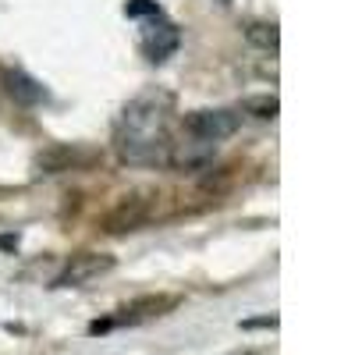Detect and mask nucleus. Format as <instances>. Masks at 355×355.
<instances>
[{
	"label": "nucleus",
	"mask_w": 355,
	"mask_h": 355,
	"mask_svg": "<svg viewBox=\"0 0 355 355\" xmlns=\"http://www.w3.org/2000/svg\"><path fill=\"white\" fill-rule=\"evenodd\" d=\"M171 114L174 96L167 89H146L117 117L114 146L117 157L135 167H167L171 153Z\"/></svg>",
	"instance_id": "f257e3e1"
},
{
	"label": "nucleus",
	"mask_w": 355,
	"mask_h": 355,
	"mask_svg": "<svg viewBox=\"0 0 355 355\" xmlns=\"http://www.w3.org/2000/svg\"><path fill=\"white\" fill-rule=\"evenodd\" d=\"M242 128L239 110H192L185 117V135L202 139V142H220Z\"/></svg>",
	"instance_id": "f03ea898"
},
{
	"label": "nucleus",
	"mask_w": 355,
	"mask_h": 355,
	"mask_svg": "<svg viewBox=\"0 0 355 355\" xmlns=\"http://www.w3.org/2000/svg\"><path fill=\"white\" fill-rule=\"evenodd\" d=\"M214 153H217V142H202V139L185 135V142H171L167 164H171V167H178L182 174H185V171H189V174H196V171H202V167H210Z\"/></svg>",
	"instance_id": "7ed1b4c3"
},
{
	"label": "nucleus",
	"mask_w": 355,
	"mask_h": 355,
	"mask_svg": "<svg viewBox=\"0 0 355 355\" xmlns=\"http://www.w3.org/2000/svg\"><path fill=\"white\" fill-rule=\"evenodd\" d=\"M114 266V256H103V252H82L75 256L68 266H64V274L53 281V288H78V284H89L93 277L107 274Z\"/></svg>",
	"instance_id": "20e7f679"
},
{
	"label": "nucleus",
	"mask_w": 355,
	"mask_h": 355,
	"mask_svg": "<svg viewBox=\"0 0 355 355\" xmlns=\"http://www.w3.org/2000/svg\"><path fill=\"white\" fill-rule=\"evenodd\" d=\"M178 43H182V36H178V28H174L171 21H164L160 15H157V21H150V25L142 28V40H139L142 53L150 57L153 64L167 61V57L178 50Z\"/></svg>",
	"instance_id": "39448f33"
},
{
	"label": "nucleus",
	"mask_w": 355,
	"mask_h": 355,
	"mask_svg": "<svg viewBox=\"0 0 355 355\" xmlns=\"http://www.w3.org/2000/svg\"><path fill=\"white\" fill-rule=\"evenodd\" d=\"M150 199L153 196H125L121 202L114 206V210L107 214L103 227L110 234H121V231H135L146 217H150Z\"/></svg>",
	"instance_id": "423d86ee"
},
{
	"label": "nucleus",
	"mask_w": 355,
	"mask_h": 355,
	"mask_svg": "<svg viewBox=\"0 0 355 355\" xmlns=\"http://www.w3.org/2000/svg\"><path fill=\"white\" fill-rule=\"evenodd\" d=\"M89 157L71 150V146H50V150H43L36 157V174H61V171H71L78 164H85Z\"/></svg>",
	"instance_id": "0eeeda50"
},
{
	"label": "nucleus",
	"mask_w": 355,
	"mask_h": 355,
	"mask_svg": "<svg viewBox=\"0 0 355 355\" xmlns=\"http://www.w3.org/2000/svg\"><path fill=\"white\" fill-rule=\"evenodd\" d=\"M4 85H8V93L21 103V107H36L46 100V89L33 78V75H25V71H4Z\"/></svg>",
	"instance_id": "6e6552de"
},
{
	"label": "nucleus",
	"mask_w": 355,
	"mask_h": 355,
	"mask_svg": "<svg viewBox=\"0 0 355 355\" xmlns=\"http://www.w3.org/2000/svg\"><path fill=\"white\" fill-rule=\"evenodd\" d=\"M245 40H249L252 46H259V50H270V53H277V46H281L277 25H266V21H252V25L245 28Z\"/></svg>",
	"instance_id": "1a4fd4ad"
},
{
	"label": "nucleus",
	"mask_w": 355,
	"mask_h": 355,
	"mask_svg": "<svg viewBox=\"0 0 355 355\" xmlns=\"http://www.w3.org/2000/svg\"><path fill=\"white\" fill-rule=\"evenodd\" d=\"M242 110L252 114V117H259V121H274L277 110H281V103H277L274 93H263V96H249V100L242 103Z\"/></svg>",
	"instance_id": "9d476101"
},
{
	"label": "nucleus",
	"mask_w": 355,
	"mask_h": 355,
	"mask_svg": "<svg viewBox=\"0 0 355 355\" xmlns=\"http://www.w3.org/2000/svg\"><path fill=\"white\" fill-rule=\"evenodd\" d=\"M174 299H142L128 309H121V320H142V316H160V309H171Z\"/></svg>",
	"instance_id": "9b49d317"
},
{
	"label": "nucleus",
	"mask_w": 355,
	"mask_h": 355,
	"mask_svg": "<svg viewBox=\"0 0 355 355\" xmlns=\"http://www.w3.org/2000/svg\"><path fill=\"white\" fill-rule=\"evenodd\" d=\"M125 15L128 18H142V15H160V8H157V0H128L125 4Z\"/></svg>",
	"instance_id": "f8f14e48"
}]
</instances>
